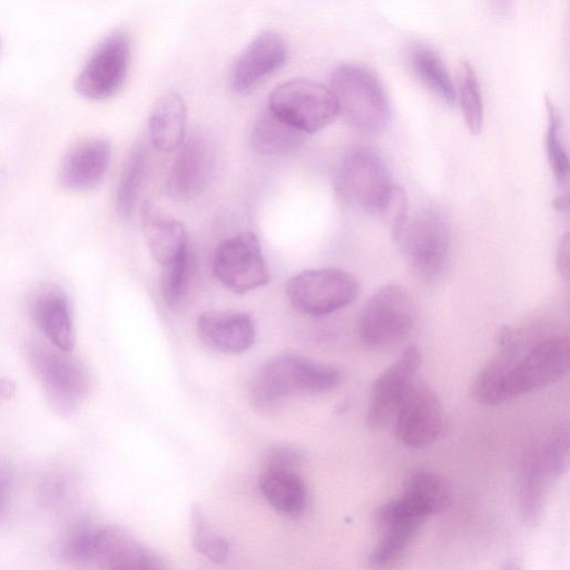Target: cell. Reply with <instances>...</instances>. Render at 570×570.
<instances>
[{
  "label": "cell",
  "instance_id": "cell-43",
  "mask_svg": "<svg viewBox=\"0 0 570 570\" xmlns=\"http://www.w3.org/2000/svg\"><path fill=\"white\" fill-rule=\"evenodd\" d=\"M499 4L501 3H504L507 0H495Z\"/></svg>",
  "mask_w": 570,
  "mask_h": 570
},
{
  "label": "cell",
  "instance_id": "cell-24",
  "mask_svg": "<svg viewBox=\"0 0 570 570\" xmlns=\"http://www.w3.org/2000/svg\"><path fill=\"white\" fill-rule=\"evenodd\" d=\"M186 124L184 99L177 92H165L155 102L148 119L151 145L161 153L177 149L184 142Z\"/></svg>",
  "mask_w": 570,
  "mask_h": 570
},
{
  "label": "cell",
  "instance_id": "cell-40",
  "mask_svg": "<svg viewBox=\"0 0 570 570\" xmlns=\"http://www.w3.org/2000/svg\"><path fill=\"white\" fill-rule=\"evenodd\" d=\"M569 234H566L560 239L557 250V267L566 279L569 276Z\"/></svg>",
  "mask_w": 570,
  "mask_h": 570
},
{
  "label": "cell",
  "instance_id": "cell-11",
  "mask_svg": "<svg viewBox=\"0 0 570 570\" xmlns=\"http://www.w3.org/2000/svg\"><path fill=\"white\" fill-rule=\"evenodd\" d=\"M130 39L124 31L108 35L91 52L80 70L75 89L82 97L104 100L124 85L130 60Z\"/></svg>",
  "mask_w": 570,
  "mask_h": 570
},
{
  "label": "cell",
  "instance_id": "cell-2",
  "mask_svg": "<svg viewBox=\"0 0 570 570\" xmlns=\"http://www.w3.org/2000/svg\"><path fill=\"white\" fill-rule=\"evenodd\" d=\"M338 112L355 129L376 132L391 117L387 94L376 75L357 63H343L332 73L331 87Z\"/></svg>",
  "mask_w": 570,
  "mask_h": 570
},
{
  "label": "cell",
  "instance_id": "cell-31",
  "mask_svg": "<svg viewBox=\"0 0 570 570\" xmlns=\"http://www.w3.org/2000/svg\"><path fill=\"white\" fill-rule=\"evenodd\" d=\"M468 130L479 135L484 117L483 99L476 72L468 61L460 65L455 90Z\"/></svg>",
  "mask_w": 570,
  "mask_h": 570
},
{
  "label": "cell",
  "instance_id": "cell-38",
  "mask_svg": "<svg viewBox=\"0 0 570 570\" xmlns=\"http://www.w3.org/2000/svg\"><path fill=\"white\" fill-rule=\"evenodd\" d=\"M302 461L301 453L291 446H277L272 449L265 460V466H279L296 469Z\"/></svg>",
  "mask_w": 570,
  "mask_h": 570
},
{
  "label": "cell",
  "instance_id": "cell-6",
  "mask_svg": "<svg viewBox=\"0 0 570 570\" xmlns=\"http://www.w3.org/2000/svg\"><path fill=\"white\" fill-rule=\"evenodd\" d=\"M415 318L416 306L411 293L396 284L383 286L363 307L360 337L373 348L393 345L410 333Z\"/></svg>",
  "mask_w": 570,
  "mask_h": 570
},
{
  "label": "cell",
  "instance_id": "cell-14",
  "mask_svg": "<svg viewBox=\"0 0 570 570\" xmlns=\"http://www.w3.org/2000/svg\"><path fill=\"white\" fill-rule=\"evenodd\" d=\"M216 163L212 139L203 132L191 135L173 163L166 180L169 197L177 202L196 198L208 186Z\"/></svg>",
  "mask_w": 570,
  "mask_h": 570
},
{
  "label": "cell",
  "instance_id": "cell-15",
  "mask_svg": "<svg viewBox=\"0 0 570 570\" xmlns=\"http://www.w3.org/2000/svg\"><path fill=\"white\" fill-rule=\"evenodd\" d=\"M89 566L111 570L167 568L157 553L138 541L127 530L117 525L96 528Z\"/></svg>",
  "mask_w": 570,
  "mask_h": 570
},
{
  "label": "cell",
  "instance_id": "cell-1",
  "mask_svg": "<svg viewBox=\"0 0 570 570\" xmlns=\"http://www.w3.org/2000/svg\"><path fill=\"white\" fill-rule=\"evenodd\" d=\"M340 381L341 373L332 365L295 353H282L256 371L249 397L255 409L271 412L289 397L331 391Z\"/></svg>",
  "mask_w": 570,
  "mask_h": 570
},
{
  "label": "cell",
  "instance_id": "cell-12",
  "mask_svg": "<svg viewBox=\"0 0 570 570\" xmlns=\"http://www.w3.org/2000/svg\"><path fill=\"white\" fill-rule=\"evenodd\" d=\"M397 439L406 446L420 449L432 444L442 433L444 414L435 392L415 377L394 416Z\"/></svg>",
  "mask_w": 570,
  "mask_h": 570
},
{
  "label": "cell",
  "instance_id": "cell-30",
  "mask_svg": "<svg viewBox=\"0 0 570 570\" xmlns=\"http://www.w3.org/2000/svg\"><path fill=\"white\" fill-rule=\"evenodd\" d=\"M403 493L417 501L431 515L444 511L451 503L446 483L428 470L420 469L409 474Z\"/></svg>",
  "mask_w": 570,
  "mask_h": 570
},
{
  "label": "cell",
  "instance_id": "cell-5",
  "mask_svg": "<svg viewBox=\"0 0 570 570\" xmlns=\"http://www.w3.org/2000/svg\"><path fill=\"white\" fill-rule=\"evenodd\" d=\"M399 242L411 272L422 281H435L451 258V224L441 209L425 207L407 219Z\"/></svg>",
  "mask_w": 570,
  "mask_h": 570
},
{
  "label": "cell",
  "instance_id": "cell-26",
  "mask_svg": "<svg viewBox=\"0 0 570 570\" xmlns=\"http://www.w3.org/2000/svg\"><path fill=\"white\" fill-rule=\"evenodd\" d=\"M306 134L265 108L256 118L252 132L253 149L265 156H282L295 150Z\"/></svg>",
  "mask_w": 570,
  "mask_h": 570
},
{
  "label": "cell",
  "instance_id": "cell-3",
  "mask_svg": "<svg viewBox=\"0 0 570 570\" xmlns=\"http://www.w3.org/2000/svg\"><path fill=\"white\" fill-rule=\"evenodd\" d=\"M333 184L342 200L368 214H382L394 187L382 157L371 147L361 145L343 154Z\"/></svg>",
  "mask_w": 570,
  "mask_h": 570
},
{
  "label": "cell",
  "instance_id": "cell-36",
  "mask_svg": "<svg viewBox=\"0 0 570 570\" xmlns=\"http://www.w3.org/2000/svg\"><path fill=\"white\" fill-rule=\"evenodd\" d=\"M550 468L559 478L562 475L569 461V432L567 426L560 428L542 446Z\"/></svg>",
  "mask_w": 570,
  "mask_h": 570
},
{
  "label": "cell",
  "instance_id": "cell-34",
  "mask_svg": "<svg viewBox=\"0 0 570 570\" xmlns=\"http://www.w3.org/2000/svg\"><path fill=\"white\" fill-rule=\"evenodd\" d=\"M96 528L86 521L71 525L60 543L63 559L75 564L89 566Z\"/></svg>",
  "mask_w": 570,
  "mask_h": 570
},
{
  "label": "cell",
  "instance_id": "cell-29",
  "mask_svg": "<svg viewBox=\"0 0 570 570\" xmlns=\"http://www.w3.org/2000/svg\"><path fill=\"white\" fill-rule=\"evenodd\" d=\"M147 166V153L145 146L138 145L126 157L115 197V207L119 217L130 216L141 187Z\"/></svg>",
  "mask_w": 570,
  "mask_h": 570
},
{
  "label": "cell",
  "instance_id": "cell-10",
  "mask_svg": "<svg viewBox=\"0 0 570 570\" xmlns=\"http://www.w3.org/2000/svg\"><path fill=\"white\" fill-rule=\"evenodd\" d=\"M213 271L216 278L236 294L248 293L269 281L261 243L250 232L234 235L217 246Z\"/></svg>",
  "mask_w": 570,
  "mask_h": 570
},
{
  "label": "cell",
  "instance_id": "cell-27",
  "mask_svg": "<svg viewBox=\"0 0 570 570\" xmlns=\"http://www.w3.org/2000/svg\"><path fill=\"white\" fill-rule=\"evenodd\" d=\"M411 69L417 79L442 101L455 102V88L440 56L423 43L412 45L407 51Z\"/></svg>",
  "mask_w": 570,
  "mask_h": 570
},
{
  "label": "cell",
  "instance_id": "cell-25",
  "mask_svg": "<svg viewBox=\"0 0 570 570\" xmlns=\"http://www.w3.org/2000/svg\"><path fill=\"white\" fill-rule=\"evenodd\" d=\"M557 479L543 448L533 450L525 459L520 476V509L527 522L535 523L543 511L550 482Z\"/></svg>",
  "mask_w": 570,
  "mask_h": 570
},
{
  "label": "cell",
  "instance_id": "cell-33",
  "mask_svg": "<svg viewBox=\"0 0 570 570\" xmlns=\"http://www.w3.org/2000/svg\"><path fill=\"white\" fill-rule=\"evenodd\" d=\"M191 542L194 548L215 563H224L229 554L228 541L206 521L198 507L190 512Z\"/></svg>",
  "mask_w": 570,
  "mask_h": 570
},
{
  "label": "cell",
  "instance_id": "cell-22",
  "mask_svg": "<svg viewBox=\"0 0 570 570\" xmlns=\"http://www.w3.org/2000/svg\"><path fill=\"white\" fill-rule=\"evenodd\" d=\"M521 348L520 333L510 327L501 328L498 335V353L479 372L473 384V394L478 402L497 405L507 401V375Z\"/></svg>",
  "mask_w": 570,
  "mask_h": 570
},
{
  "label": "cell",
  "instance_id": "cell-19",
  "mask_svg": "<svg viewBox=\"0 0 570 570\" xmlns=\"http://www.w3.org/2000/svg\"><path fill=\"white\" fill-rule=\"evenodd\" d=\"M196 330L205 345L230 355L246 352L256 337L252 316L243 312L207 311L198 316Z\"/></svg>",
  "mask_w": 570,
  "mask_h": 570
},
{
  "label": "cell",
  "instance_id": "cell-18",
  "mask_svg": "<svg viewBox=\"0 0 570 570\" xmlns=\"http://www.w3.org/2000/svg\"><path fill=\"white\" fill-rule=\"evenodd\" d=\"M30 315L50 343L70 352L75 346V328L69 298L58 285L46 283L37 287L29 303Z\"/></svg>",
  "mask_w": 570,
  "mask_h": 570
},
{
  "label": "cell",
  "instance_id": "cell-16",
  "mask_svg": "<svg viewBox=\"0 0 570 570\" xmlns=\"http://www.w3.org/2000/svg\"><path fill=\"white\" fill-rule=\"evenodd\" d=\"M287 59L284 38L274 30L257 35L236 58L232 69L233 89L240 95L253 91L264 79L282 68Z\"/></svg>",
  "mask_w": 570,
  "mask_h": 570
},
{
  "label": "cell",
  "instance_id": "cell-39",
  "mask_svg": "<svg viewBox=\"0 0 570 570\" xmlns=\"http://www.w3.org/2000/svg\"><path fill=\"white\" fill-rule=\"evenodd\" d=\"M41 494L43 500L52 502L53 500H59L61 495H63L66 491L65 480L57 476H51L45 481L41 489Z\"/></svg>",
  "mask_w": 570,
  "mask_h": 570
},
{
  "label": "cell",
  "instance_id": "cell-13",
  "mask_svg": "<svg viewBox=\"0 0 570 570\" xmlns=\"http://www.w3.org/2000/svg\"><path fill=\"white\" fill-rule=\"evenodd\" d=\"M421 363L420 348L410 345L374 381L366 413V424L370 429L381 430L393 422Z\"/></svg>",
  "mask_w": 570,
  "mask_h": 570
},
{
  "label": "cell",
  "instance_id": "cell-41",
  "mask_svg": "<svg viewBox=\"0 0 570 570\" xmlns=\"http://www.w3.org/2000/svg\"><path fill=\"white\" fill-rule=\"evenodd\" d=\"M17 387L13 381L0 377V399L9 400L16 394Z\"/></svg>",
  "mask_w": 570,
  "mask_h": 570
},
{
  "label": "cell",
  "instance_id": "cell-20",
  "mask_svg": "<svg viewBox=\"0 0 570 570\" xmlns=\"http://www.w3.org/2000/svg\"><path fill=\"white\" fill-rule=\"evenodd\" d=\"M425 521L391 503H384L376 513L381 539L371 552L368 563L373 568H387L407 551L419 529Z\"/></svg>",
  "mask_w": 570,
  "mask_h": 570
},
{
  "label": "cell",
  "instance_id": "cell-8",
  "mask_svg": "<svg viewBox=\"0 0 570 570\" xmlns=\"http://www.w3.org/2000/svg\"><path fill=\"white\" fill-rule=\"evenodd\" d=\"M267 107L306 135L325 128L340 115L332 90L307 79L277 86L269 95Z\"/></svg>",
  "mask_w": 570,
  "mask_h": 570
},
{
  "label": "cell",
  "instance_id": "cell-37",
  "mask_svg": "<svg viewBox=\"0 0 570 570\" xmlns=\"http://www.w3.org/2000/svg\"><path fill=\"white\" fill-rule=\"evenodd\" d=\"M14 491V469L4 458H0V524L4 522L11 508Z\"/></svg>",
  "mask_w": 570,
  "mask_h": 570
},
{
  "label": "cell",
  "instance_id": "cell-7",
  "mask_svg": "<svg viewBox=\"0 0 570 570\" xmlns=\"http://www.w3.org/2000/svg\"><path fill=\"white\" fill-rule=\"evenodd\" d=\"M292 306L309 316H324L353 303L360 291L356 278L348 272L334 268L303 271L286 283Z\"/></svg>",
  "mask_w": 570,
  "mask_h": 570
},
{
  "label": "cell",
  "instance_id": "cell-21",
  "mask_svg": "<svg viewBox=\"0 0 570 570\" xmlns=\"http://www.w3.org/2000/svg\"><path fill=\"white\" fill-rule=\"evenodd\" d=\"M140 224L148 249L161 266L175 261L189 248L184 223L164 214L149 200L140 205Z\"/></svg>",
  "mask_w": 570,
  "mask_h": 570
},
{
  "label": "cell",
  "instance_id": "cell-35",
  "mask_svg": "<svg viewBox=\"0 0 570 570\" xmlns=\"http://www.w3.org/2000/svg\"><path fill=\"white\" fill-rule=\"evenodd\" d=\"M381 215L387 219L392 237L399 240L409 219L407 198L402 187L394 185Z\"/></svg>",
  "mask_w": 570,
  "mask_h": 570
},
{
  "label": "cell",
  "instance_id": "cell-4",
  "mask_svg": "<svg viewBox=\"0 0 570 570\" xmlns=\"http://www.w3.org/2000/svg\"><path fill=\"white\" fill-rule=\"evenodd\" d=\"M28 358L52 409L72 414L90 390L86 365L68 351L38 342L28 346Z\"/></svg>",
  "mask_w": 570,
  "mask_h": 570
},
{
  "label": "cell",
  "instance_id": "cell-23",
  "mask_svg": "<svg viewBox=\"0 0 570 570\" xmlns=\"http://www.w3.org/2000/svg\"><path fill=\"white\" fill-rule=\"evenodd\" d=\"M258 489L268 504L282 514L298 517L307 507V487L296 469L265 466Z\"/></svg>",
  "mask_w": 570,
  "mask_h": 570
},
{
  "label": "cell",
  "instance_id": "cell-28",
  "mask_svg": "<svg viewBox=\"0 0 570 570\" xmlns=\"http://www.w3.org/2000/svg\"><path fill=\"white\" fill-rule=\"evenodd\" d=\"M197 275L196 256L188 248L181 256L163 266L161 296L173 311L183 309L189 302Z\"/></svg>",
  "mask_w": 570,
  "mask_h": 570
},
{
  "label": "cell",
  "instance_id": "cell-42",
  "mask_svg": "<svg viewBox=\"0 0 570 570\" xmlns=\"http://www.w3.org/2000/svg\"><path fill=\"white\" fill-rule=\"evenodd\" d=\"M569 206L568 195H559L553 199V207L559 210H567Z\"/></svg>",
  "mask_w": 570,
  "mask_h": 570
},
{
  "label": "cell",
  "instance_id": "cell-17",
  "mask_svg": "<svg viewBox=\"0 0 570 570\" xmlns=\"http://www.w3.org/2000/svg\"><path fill=\"white\" fill-rule=\"evenodd\" d=\"M111 147L104 138H86L75 142L65 154L58 179L69 191L95 188L104 179L110 163Z\"/></svg>",
  "mask_w": 570,
  "mask_h": 570
},
{
  "label": "cell",
  "instance_id": "cell-9",
  "mask_svg": "<svg viewBox=\"0 0 570 570\" xmlns=\"http://www.w3.org/2000/svg\"><path fill=\"white\" fill-rule=\"evenodd\" d=\"M570 342L568 336H551L541 341L511 365L505 381V400L544 389L569 370Z\"/></svg>",
  "mask_w": 570,
  "mask_h": 570
},
{
  "label": "cell",
  "instance_id": "cell-32",
  "mask_svg": "<svg viewBox=\"0 0 570 570\" xmlns=\"http://www.w3.org/2000/svg\"><path fill=\"white\" fill-rule=\"evenodd\" d=\"M547 131L546 149L550 169L558 184H564L569 176L568 153L562 137V119L553 101L546 98Z\"/></svg>",
  "mask_w": 570,
  "mask_h": 570
}]
</instances>
